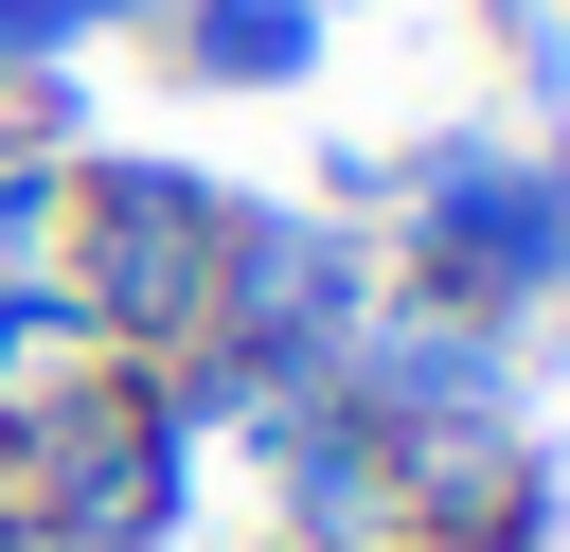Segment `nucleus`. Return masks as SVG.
Segmentation results:
<instances>
[{"mask_svg":"<svg viewBox=\"0 0 570 552\" xmlns=\"http://www.w3.org/2000/svg\"><path fill=\"white\" fill-rule=\"evenodd\" d=\"M428 231H445V267L463 285H552L570 267V160H517V142H445L428 160Z\"/></svg>","mask_w":570,"mask_h":552,"instance_id":"nucleus-1","label":"nucleus"},{"mask_svg":"<svg viewBox=\"0 0 570 552\" xmlns=\"http://www.w3.org/2000/svg\"><path fill=\"white\" fill-rule=\"evenodd\" d=\"M89 267H107V285H89L107 321H196V303H214V267H232V214H214V196H196L178 160H142Z\"/></svg>","mask_w":570,"mask_h":552,"instance_id":"nucleus-2","label":"nucleus"},{"mask_svg":"<svg viewBox=\"0 0 570 552\" xmlns=\"http://www.w3.org/2000/svg\"><path fill=\"white\" fill-rule=\"evenodd\" d=\"M321 53V0H196V71H232V89H285Z\"/></svg>","mask_w":570,"mask_h":552,"instance_id":"nucleus-3","label":"nucleus"},{"mask_svg":"<svg viewBox=\"0 0 570 552\" xmlns=\"http://www.w3.org/2000/svg\"><path fill=\"white\" fill-rule=\"evenodd\" d=\"M125 0H0V53H71V36H107Z\"/></svg>","mask_w":570,"mask_h":552,"instance_id":"nucleus-4","label":"nucleus"}]
</instances>
